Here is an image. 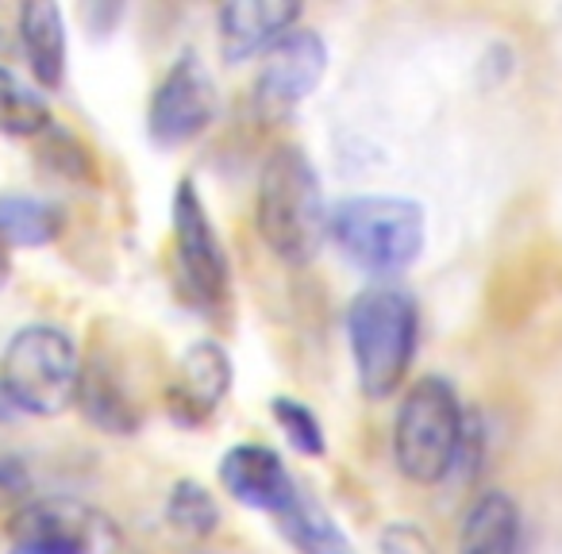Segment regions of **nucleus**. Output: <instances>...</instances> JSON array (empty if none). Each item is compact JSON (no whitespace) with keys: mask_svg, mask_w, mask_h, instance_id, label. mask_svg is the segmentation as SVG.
<instances>
[{"mask_svg":"<svg viewBox=\"0 0 562 554\" xmlns=\"http://www.w3.org/2000/svg\"><path fill=\"white\" fill-rule=\"evenodd\" d=\"M255 224L273 258L305 265L321 255L331 212L324 204L321 173L301 147H278L258 173Z\"/></svg>","mask_w":562,"mask_h":554,"instance_id":"1","label":"nucleus"},{"mask_svg":"<svg viewBox=\"0 0 562 554\" xmlns=\"http://www.w3.org/2000/svg\"><path fill=\"white\" fill-rule=\"evenodd\" d=\"M416 301L401 290H367L355 297L347 313V339H351L355 374L367 397L385 400L405 385V374L416 354Z\"/></svg>","mask_w":562,"mask_h":554,"instance_id":"2","label":"nucleus"},{"mask_svg":"<svg viewBox=\"0 0 562 554\" xmlns=\"http://www.w3.org/2000/svg\"><path fill=\"white\" fill-rule=\"evenodd\" d=\"M331 239L370 278H397L424 250V208L408 196H351L331 212Z\"/></svg>","mask_w":562,"mask_h":554,"instance_id":"3","label":"nucleus"},{"mask_svg":"<svg viewBox=\"0 0 562 554\" xmlns=\"http://www.w3.org/2000/svg\"><path fill=\"white\" fill-rule=\"evenodd\" d=\"M467 420L443 377H420L405 393L393 420V462L416 485H436L451 474L467 443Z\"/></svg>","mask_w":562,"mask_h":554,"instance_id":"4","label":"nucleus"},{"mask_svg":"<svg viewBox=\"0 0 562 554\" xmlns=\"http://www.w3.org/2000/svg\"><path fill=\"white\" fill-rule=\"evenodd\" d=\"M81 354L63 328L32 324L0 359V393L27 416H58L78 405Z\"/></svg>","mask_w":562,"mask_h":554,"instance_id":"5","label":"nucleus"},{"mask_svg":"<svg viewBox=\"0 0 562 554\" xmlns=\"http://www.w3.org/2000/svg\"><path fill=\"white\" fill-rule=\"evenodd\" d=\"M173 265L186 301L201 313H216L227 297V255L209 219L193 181H181L173 193Z\"/></svg>","mask_w":562,"mask_h":554,"instance_id":"6","label":"nucleus"},{"mask_svg":"<svg viewBox=\"0 0 562 554\" xmlns=\"http://www.w3.org/2000/svg\"><path fill=\"white\" fill-rule=\"evenodd\" d=\"M104 520L74 497L24 500L9 520V554H93Z\"/></svg>","mask_w":562,"mask_h":554,"instance_id":"7","label":"nucleus"},{"mask_svg":"<svg viewBox=\"0 0 562 554\" xmlns=\"http://www.w3.org/2000/svg\"><path fill=\"white\" fill-rule=\"evenodd\" d=\"M328 70V47L316 32L293 27L285 39H278L262 58V70L255 81V109L266 120H285L301 101L316 93Z\"/></svg>","mask_w":562,"mask_h":554,"instance_id":"8","label":"nucleus"},{"mask_svg":"<svg viewBox=\"0 0 562 554\" xmlns=\"http://www.w3.org/2000/svg\"><path fill=\"white\" fill-rule=\"evenodd\" d=\"M212 116H216L212 74L196 55H181L150 97V139L158 147H181V143L196 139L212 124Z\"/></svg>","mask_w":562,"mask_h":554,"instance_id":"9","label":"nucleus"},{"mask_svg":"<svg viewBox=\"0 0 562 554\" xmlns=\"http://www.w3.org/2000/svg\"><path fill=\"white\" fill-rule=\"evenodd\" d=\"M220 485L232 493L239 505L262 508V512L278 516L301 493L285 462L262 443H239L224 454L220 462Z\"/></svg>","mask_w":562,"mask_h":554,"instance_id":"10","label":"nucleus"},{"mask_svg":"<svg viewBox=\"0 0 562 554\" xmlns=\"http://www.w3.org/2000/svg\"><path fill=\"white\" fill-rule=\"evenodd\" d=\"M301 4L293 0H232L220 9V55L232 66L266 55L278 39L293 32Z\"/></svg>","mask_w":562,"mask_h":554,"instance_id":"11","label":"nucleus"},{"mask_svg":"<svg viewBox=\"0 0 562 554\" xmlns=\"http://www.w3.org/2000/svg\"><path fill=\"white\" fill-rule=\"evenodd\" d=\"M227 389H232V359L220 343L204 339V343H193L181 354L166 405L181 423H201L227 397Z\"/></svg>","mask_w":562,"mask_h":554,"instance_id":"12","label":"nucleus"},{"mask_svg":"<svg viewBox=\"0 0 562 554\" xmlns=\"http://www.w3.org/2000/svg\"><path fill=\"white\" fill-rule=\"evenodd\" d=\"M459 554H524L520 508L508 493H482L470 505L467 520H462Z\"/></svg>","mask_w":562,"mask_h":554,"instance_id":"13","label":"nucleus"},{"mask_svg":"<svg viewBox=\"0 0 562 554\" xmlns=\"http://www.w3.org/2000/svg\"><path fill=\"white\" fill-rule=\"evenodd\" d=\"M20 43L27 66L43 89H58L66 78V27L63 12L50 0H32L20 9Z\"/></svg>","mask_w":562,"mask_h":554,"instance_id":"14","label":"nucleus"},{"mask_svg":"<svg viewBox=\"0 0 562 554\" xmlns=\"http://www.w3.org/2000/svg\"><path fill=\"white\" fill-rule=\"evenodd\" d=\"M273 520H278V531L290 539V546L297 554H359L351 539L344 535V528L331 520L328 508L316 497H308L305 489L281 508Z\"/></svg>","mask_w":562,"mask_h":554,"instance_id":"15","label":"nucleus"},{"mask_svg":"<svg viewBox=\"0 0 562 554\" xmlns=\"http://www.w3.org/2000/svg\"><path fill=\"white\" fill-rule=\"evenodd\" d=\"M78 408L86 412L89 423H97L101 431H112V436H132L139 428V408H135V400L127 397L120 377L104 362L81 366Z\"/></svg>","mask_w":562,"mask_h":554,"instance_id":"16","label":"nucleus"},{"mask_svg":"<svg viewBox=\"0 0 562 554\" xmlns=\"http://www.w3.org/2000/svg\"><path fill=\"white\" fill-rule=\"evenodd\" d=\"M50 124L55 120H50L47 97L0 66V132L16 135V139H35V135H47Z\"/></svg>","mask_w":562,"mask_h":554,"instance_id":"17","label":"nucleus"},{"mask_svg":"<svg viewBox=\"0 0 562 554\" xmlns=\"http://www.w3.org/2000/svg\"><path fill=\"white\" fill-rule=\"evenodd\" d=\"M63 216L55 204L32 196H0V239L9 247H43L58 239Z\"/></svg>","mask_w":562,"mask_h":554,"instance_id":"18","label":"nucleus"},{"mask_svg":"<svg viewBox=\"0 0 562 554\" xmlns=\"http://www.w3.org/2000/svg\"><path fill=\"white\" fill-rule=\"evenodd\" d=\"M166 520L178 535L209 539L220 523V505L201 482H178L170 500H166Z\"/></svg>","mask_w":562,"mask_h":554,"instance_id":"19","label":"nucleus"},{"mask_svg":"<svg viewBox=\"0 0 562 554\" xmlns=\"http://www.w3.org/2000/svg\"><path fill=\"white\" fill-rule=\"evenodd\" d=\"M270 412H273V420H278V428L285 431V439H290L293 451L321 459L328 443H324V428H321V420H316L313 408L301 405V400H293V397H273Z\"/></svg>","mask_w":562,"mask_h":554,"instance_id":"20","label":"nucleus"},{"mask_svg":"<svg viewBox=\"0 0 562 554\" xmlns=\"http://www.w3.org/2000/svg\"><path fill=\"white\" fill-rule=\"evenodd\" d=\"M382 554H436V546H431V539L424 535L416 523L408 520H397V523H385L382 531Z\"/></svg>","mask_w":562,"mask_h":554,"instance_id":"21","label":"nucleus"},{"mask_svg":"<svg viewBox=\"0 0 562 554\" xmlns=\"http://www.w3.org/2000/svg\"><path fill=\"white\" fill-rule=\"evenodd\" d=\"M32 489V474L20 459H9V454H0V508H12L27 497Z\"/></svg>","mask_w":562,"mask_h":554,"instance_id":"22","label":"nucleus"},{"mask_svg":"<svg viewBox=\"0 0 562 554\" xmlns=\"http://www.w3.org/2000/svg\"><path fill=\"white\" fill-rule=\"evenodd\" d=\"M4 270H9V242L0 239V278H4Z\"/></svg>","mask_w":562,"mask_h":554,"instance_id":"23","label":"nucleus"}]
</instances>
